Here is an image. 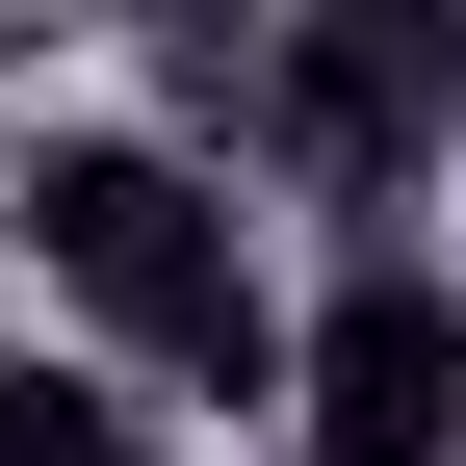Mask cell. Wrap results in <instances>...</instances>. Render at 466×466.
<instances>
[{
	"mask_svg": "<svg viewBox=\"0 0 466 466\" xmlns=\"http://www.w3.org/2000/svg\"><path fill=\"white\" fill-rule=\"evenodd\" d=\"M0 259H26L52 363H104L130 415H259V363H285V208L182 104H26L0 130Z\"/></svg>",
	"mask_w": 466,
	"mask_h": 466,
	"instance_id": "cell-1",
	"label": "cell"
},
{
	"mask_svg": "<svg viewBox=\"0 0 466 466\" xmlns=\"http://www.w3.org/2000/svg\"><path fill=\"white\" fill-rule=\"evenodd\" d=\"M233 182L259 208H337V233H415L441 182H466V26L441 0H363V26H285L259 78H233Z\"/></svg>",
	"mask_w": 466,
	"mask_h": 466,
	"instance_id": "cell-2",
	"label": "cell"
},
{
	"mask_svg": "<svg viewBox=\"0 0 466 466\" xmlns=\"http://www.w3.org/2000/svg\"><path fill=\"white\" fill-rule=\"evenodd\" d=\"M259 415H285V466H466V259L441 233H311Z\"/></svg>",
	"mask_w": 466,
	"mask_h": 466,
	"instance_id": "cell-3",
	"label": "cell"
},
{
	"mask_svg": "<svg viewBox=\"0 0 466 466\" xmlns=\"http://www.w3.org/2000/svg\"><path fill=\"white\" fill-rule=\"evenodd\" d=\"M0 466H182V415H130L104 363H52V337H0Z\"/></svg>",
	"mask_w": 466,
	"mask_h": 466,
	"instance_id": "cell-4",
	"label": "cell"
},
{
	"mask_svg": "<svg viewBox=\"0 0 466 466\" xmlns=\"http://www.w3.org/2000/svg\"><path fill=\"white\" fill-rule=\"evenodd\" d=\"M441 259H466V233H441Z\"/></svg>",
	"mask_w": 466,
	"mask_h": 466,
	"instance_id": "cell-5",
	"label": "cell"
}]
</instances>
